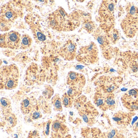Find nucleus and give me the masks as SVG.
Wrapping results in <instances>:
<instances>
[{
  "label": "nucleus",
  "mask_w": 138,
  "mask_h": 138,
  "mask_svg": "<svg viewBox=\"0 0 138 138\" xmlns=\"http://www.w3.org/2000/svg\"><path fill=\"white\" fill-rule=\"evenodd\" d=\"M19 78L18 68L15 64L2 66L0 70L1 89L11 90L17 87Z\"/></svg>",
  "instance_id": "obj_2"
},
{
  "label": "nucleus",
  "mask_w": 138,
  "mask_h": 138,
  "mask_svg": "<svg viewBox=\"0 0 138 138\" xmlns=\"http://www.w3.org/2000/svg\"><path fill=\"white\" fill-rule=\"evenodd\" d=\"M22 112L24 114H27L29 113L31 109L30 102L28 99L23 100L21 102V106Z\"/></svg>",
  "instance_id": "obj_14"
},
{
  "label": "nucleus",
  "mask_w": 138,
  "mask_h": 138,
  "mask_svg": "<svg viewBox=\"0 0 138 138\" xmlns=\"http://www.w3.org/2000/svg\"><path fill=\"white\" fill-rule=\"evenodd\" d=\"M99 51L96 45L91 42L88 45L80 47L77 54V61L85 64L95 63L99 60Z\"/></svg>",
  "instance_id": "obj_4"
},
{
  "label": "nucleus",
  "mask_w": 138,
  "mask_h": 138,
  "mask_svg": "<svg viewBox=\"0 0 138 138\" xmlns=\"http://www.w3.org/2000/svg\"><path fill=\"white\" fill-rule=\"evenodd\" d=\"M62 100L58 95H56L53 98L52 103L53 104L55 110L61 112L62 111Z\"/></svg>",
  "instance_id": "obj_15"
},
{
  "label": "nucleus",
  "mask_w": 138,
  "mask_h": 138,
  "mask_svg": "<svg viewBox=\"0 0 138 138\" xmlns=\"http://www.w3.org/2000/svg\"><path fill=\"white\" fill-rule=\"evenodd\" d=\"M21 37L19 33L15 31L1 34L0 46L1 48L18 50L20 47Z\"/></svg>",
  "instance_id": "obj_6"
},
{
  "label": "nucleus",
  "mask_w": 138,
  "mask_h": 138,
  "mask_svg": "<svg viewBox=\"0 0 138 138\" xmlns=\"http://www.w3.org/2000/svg\"><path fill=\"white\" fill-rule=\"evenodd\" d=\"M115 102V96L112 94H107L105 96V108L106 110L108 109L114 108Z\"/></svg>",
  "instance_id": "obj_13"
},
{
  "label": "nucleus",
  "mask_w": 138,
  "mask_h": 138,
  "mask_svg": "<svg viewBox=\"0 0 138 138\" xmlns=\"http://www.w3.org/2000/svg\"><path fill=\"white\" fill-rule=\"evenodd\" d=\"M110 33H108V37L109 38L113 43L115 44L120 39L119 32L116 29H113Z\"/></svg>",
  "instance_id": "obj_16"
},
{
  "label": "nucleus",
  "mask_w": 138,
  "mask_h": 138,
  "mask_svg": "<svg viewBox=\"0 0 138 138\" xmlns=\"http://www.w3.org/2000/svg\"><path fill=\"white\" fill-rule=\"evenodd\" d=\"M72 97L70 96L68 94L65 93L62 98V104L64 107L69 108L72 107Z\"/></svg>",
  "instance_id": "obj_18"
},
{
  "label": "nucleus",
  "mask_w": 138,
  "mask_h": 138,
  "mask_svg": "<svg viewBox=\"0 0 138 138\" xmlns=\"http://www.w3.org/2000/svg\"><path fill=\"white\" fill-rule=\"evenodd\" d=\"M18 17V9L14 8L9 3L3 5L1 11L0 21L1 31H8Z\"/></svg>",
  "instance_id": "obj_5"
},
{
  "label": "nucleus",
  "mask_w": 138,
  "mask_h": 138,
  "mask_svg": "<svg viewBox=\"0 0 138 138\" xmlns=\"http://www.w3.org/2000/svg\"><path fill=\"white\" fill-rule=\"evenodd\" d=\"M49 20L52 28L60 31H73L78 25V18H75L72 15H68L62 8L50 14Z\"/></svg>",
  "instance_id": "obj_1"
},
{
  "label": "nucleus",
  "mask_w": 138,
  "mask_h": 138,
  "mask_svg": "<svg viewBox=\"0 0 138 138\" xmlns=\"http://www.w3.org/2000/svg\"><path fill=\"white\" fill-rule=\"evenodd\" d=\"M62 125L61 123L58 122H55L53 123L52 126V129L53 131L56 132H58L60 130Z\"/></svg>",
  "instance_id": "obj_23"
},
{
  "label": "nucleus",
  "mask_w": 138,
  "mask_h": 138,
  "mask_svg": "<svg viewBox=\"0 0 138 138\" xmlns=\"http://www.w3.org/2000/svg\"><path fill=\"white\" fill-rule=\"evenodd\" d=\"M124 105L130 110L138 109V89H133L124 94L122 98Z\"/></svg>",
  "instance_id": "obj_8"
},
{
  "label": "nucleus",
  "mask_w": 138,
  "mask_h": 138,
  "mask_svg": "<svg viewBox=\"0 0 138 138\" xmlns=\"http://www.w3.org/2000/svg\"><path fill=\"white\" fill-rule=\"evenodd\" d=\"M85 83L86 79L84 75L74 71L68 73L67 77V84L69 87L82 89Z\"/></svg>",
  "instance_id": "obj_9"
},
{
  "label": "nucleus",
  "mask_w": 138,
  "mask_h": 138,
  "mask_svg": "<svg viewBox=\"0 0 138 138\" xmlns=\"http://www.w3.org/2000/svg\"><path fill=\"white\" fill-rule=\"evenodd\" d=\"M100 34L97 35L96 38L97 40L100 44L102 46H106L109 45V41L105 34H103V32Z\"/></svg>",
  "instance_id": "obj_17"
},
{
  "label": "nucleus",
  "mask_w": 138,
  "mask_h": 138,
  "mask_svg": "<svg viewBox=\"0 0 138 138\" xmlns=\"http://www.w3.org/2000/svg\"><path fill=\"white\" fill-rule=\"evenodd\" d=\"M133 129L134 131L138 132V121L134 124V126Z\"/></svg>",
  "instance_id": "obj_26"
},
{
  "label": "nucleus",
  "mask_w": 138,
  "mask_h": 138,
  "mask_svg": "<svg viewBox=\"0 0 138 138\" xmlns=\"http://www.w3.org/2000/svg\"><path fill=\"white\" fill-rule=\"evenodd\" d=\"M39 113V112H35L33 113V116H32V118L33 119H37L39 118L40 117Z\"/></svg>",
  "instance_id": "obj_25"
},
{
  "label": "nucleus",
  "mask_w": 138,
  "mask_h": 138,
  "mask_svg": "<svg viewBox=\"0 0 138 138\" xmlns=\"http://www.w3.org/2000/svg\"><path fill=\"white\" fill-rule=\"evenodd\" d=\"M115 1H105L102 2L99 11L101 28L103 31H110L113 29L115 23Z\"/></svg>",
  "instance_id": "obj_3"
},
{
  "label": "nucleus",
  "mask_w": 138,
  "mask_h": 138,
  "mask_svg": "<svg viewBox=\"0 0 138 138\" xmlns=\"http://www.w3.org/2000/svg\"><path fill=\"white\" fill-rule=\"evenodd\" d=\"M114 79L111 78L110 79H106L104 80L102 82V85H100V87L102 89L103 92L105 93L111 94L114 90L117 89L119 86L114 81Z\"/></svg>",
  "instance_id": "obj_10"
},
{
  "label": "nucleus",
  "mask_w": 138,
  "mask_h": 138,
  "mask_svg": "<svg viewBox=\"0 0 138 138\" xmlns=\"http://www.w3.org/2000/svg\"><path fill=\"white\" fill-rule=\"evenodd\" d=\"M6 120L11 126H14L17 123L16 119L13 114H8Z\"/></svg>",
  "instance_id": "obj_21"
},
{
  "label": "nucleus",
  "mask_w": 138,
  "mask_h": 138,
  "mask_svg": "<svg viewBox=\"0 0 138 138\" xmlns=\"http://www.w3.org/2000/svg\"><path fill=\"white\" fill-rule=\"evenodd\" d=\"M113 119L119 125H125L129 123L130 118L127 113L120 112L114 114Z\"/></svg>",
  "instance_id": "obj_11"
},
{
  "label": "nucleus",
  "mask_w": 138,
  "mask_h": 138,
  "mask_svg": "<svg viewBox=\"0 0 138 138\" xmlns=\"http://www.w3.org/2000/svg\"><path fill=\"white\" fill-rule=\"evenodd\" d=\"M119 136L118 131L116 129H113L107 134V138H118Z\"/></svg>",
  "instance_id": "obj_22"
},
{
  "label": "nucleus",
  "mask_w": 138,
  "mask_h": 138,
  "mask_svg": "<svg viewBox=\"0 0 138 138\" xmlns=\"http://www.w3.org/2000/svg\"><path fill=\"white\" fill-rule=\"evenodd\" d=\"M84 29L87 31V32L89 33L93 32L94 29H95L96 26L93 22L91 21H87L84 22Z\"/></svg>",
  "instance_id": "obj_20"
},
{
  "label": "nucleus",
  "mask_w": 138,
  "mask_h": 138,
  "mask_svg": "<svg viewBox=\"0 0 138 138\" xmlns=\"http://www.w3.org/2000/svg\"><path fill=\"white\" fill-rule=\"evenodd\" d=\"M50 123L48 122L46 125V128L45 130V133L46 135H48L49 134V129H50Z\"/></svg>",
  "instance_id": "obj_24"
},
{
  "label": "nucleus",
  "mask_w": 138,
  "mask_h": 138,
  "mask_svg": "<svg viewBox=\"0 0 138 138\" xmlns=\"http://www.w3.org/2000/svg\"><path fill=\"white\" fill-rule=\"evenodd\" d=\"M1 108L5 110L7 113H10L9 111L11 109V102L9 100L5 98H2L1 99Z\"/></svg>",
  "instance_id": "obj_19"
},
{
  "label": "nucleus",
  "mask_w": 138,
  "mask_h": 138,
  "mask_svg": "<svg viewBox=\"0 0 138 138\" xmlns=\"http://www.w3.org/2000/svg\"><path fill=\"white\" fill-rule=\"evenodd\" d=\"M32 43V39L29 35L23 34L21 37L20 49L23 50L28 49L31 46Z\"/></svg>",
  "instance_id": "obj_12"
},
{
  "label": "nucleus",
  "mask_w": 138,
  "mask_h": 138,
  "mask_svg": "<svg viewBox=\"0 0 138 138\" xmlns=\"http://www.w3.org/2000/svg\"><path fill=\"white\" fill-rule=\"evenodd\" d=\"M77 45L73 41L69 40L60 48L59 53L65 60L71 61L76 57Z\"/></svg>",
  "instance_id": "obj_7"
},
{
  "label": "nucleus",
  "mask_w": 138,
  "mask_h": 138,
  "mask_svg": "<svg viewBox=\"0 0 138 138\" xmlns=\"http://www.w3.org/2000/svg\"><path fill=\"white\" fill-rule=\"evenodd\" d=\"M118 138H125L121 134H119V136H118Z\"/></svg>",
  "instance_id": "obj_27"
}]
</instances>
